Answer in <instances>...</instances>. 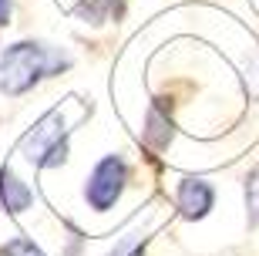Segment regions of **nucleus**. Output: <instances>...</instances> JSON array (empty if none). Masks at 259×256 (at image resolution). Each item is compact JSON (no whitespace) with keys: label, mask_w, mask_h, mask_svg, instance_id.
Listing matches in <instances>:
<instances>
[{"label":"nucleus","mask_w":259,"mask_h":256,"mask_svg":"<svg viewBox=\"0 0 259 256\" xmlns=\"http://www.w3.org/2000/svg\"><path fill=\"white\" fill-rule=\"evenodd\" d=\"M64 67H71V57L61 54L51 44H40V41L10 44L0 54V91L4 95H24L37 81H44L51 75H61Z\"/></svg>","instance_id":"f257e3e1"},{"label":"nucleus","mask_w":259,"mask_h":256,"mask_svg":"<svg viewBox=\"0 0 259 256\" xmlns=\"http://www.w3.org/2000/svg\"><path fill=\"white\" fill-rule=\"evenodd\" d=\"M20 152L27 155V162L37 165V169H54V165H61L67 159V128H64V118H61L58 108L48 112L24 135Z\"/></svg>","instance_id":"f03ea898"},{"label":"nucleus","mask_w":259,"mask_h":256,"mask_svg":"<svg viewBox=\"0 0 259 256\" xmlns=\"http://www.w3.org/2000/svg\"><path fill=\"white\" fill-rule=\"evenodd\" d=\"M125 182H128V165L121 155H105L98 162L91 175L84 182V202L95 212H108V209L118 202V196L125 192Z\"/></svg>","instance_id":"7ed1b4c3"},{"label":"nucleus","mask_w":259,"mask_h":256,"mask_svg":"<svg viewBox=\"0 0 259 256\" xmlns=\"http://www.w3.org/2000/svg\"><path fill=\"white\" fill-rule=\"evenodd\" d=\"M215 202V192L205 179H182L179 186V209H182L189 219H202Z\"/></svg>","instance_id":"20e7f679"},{"label":"nucleus","mask_w":259,"mask_h":256,"mask_svg":"<svg viewBox=\"0 0 259 256\" xmlns=\"http://www.w3.org/2000/svg\"><path fill=\"white\" fill-rule=\"evenodd\" d=\"M34 202V192H30L27 182H20L17 175H14V169H0V206L7 209L10 216H17V212H24V209Z\"/></svg>","instance_id":"39448f33"},{"label":"nucleus","mask_w":259,"mask_h":256,"mask_svg":"<svg viewBox=\"0 0 259 256\" xmlns=\"http://www.w3.org/2000/svg\"><path fill=\"white\" fill-rule=\"evenodd\" d=\"M246 206H249V223L259 226V165L249 172V179H246Z\"/></svg>","instance_id":"423d86ee"},{"label":"nucleus","mask_w":259,"mask_h":256,"mask_svg":"<svg viewBox=\"0 0 259 256\" xmlns=\"http://www.w3.org/2000/svg\"><path fill=\"white\" fill-rule=\"evenodd\" d=\"M0 256H44L30 239H24V236H17V239H10L7 246H0Z\"/></svg>","instance_id":"0eeeda50"},{"label":"nucleus","mask_w":259,"mask_h":256,"mask_svg":"<svg viewBox=\"0 0 259 256\" xmlns=\"http://www.w3.org/2000/svg\"><path fill=\"white\" fill-rule=\"evenodd\" d=\"M10 20V0H0V27Z\"/></svg>","instance_id":"6e6552de"}]
</instances>
